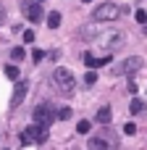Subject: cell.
Masks as SVG:
<instances>
[{"mask_svg":"<svg viewBox=\"0 0 147 150\" xmlns=\"http://www.w3.org/2000/svg\"><path fill=\"white\" fill-rule=\"evenodd\" d=\"M82 3H92V0H82Z\"/></svg>","mask_w":147,"mask_h":150,"instance_id":"24","label":"cell"},{"mask_svg":"<svg viewBox=\"0 0 147 150\" xmlns=\"http://www.w3.org/2000/svg\"><path fill=\"white\" fill-rule=\"evenodd\" d=\"M95 119H97V121H100V124H108V121H110V119H113V111H110V108H108V105H103V108H100V111H97V116H95Z\"/></svg>","mask_w":147,"mask_h":150,"instance_id":"11","label":"cell"},{"mask_svg":"<svg viewBox=\"0 0 147 150\" xmlns=\"http://www.w3.org/2000/svg\"><path fill=\"white\" fill-rule=\"evenodd\" d=\"M24 16H26L29 21L39 24V21H42V16H45V11H42V8H39V3L34 0V3H26V8H24Z\"/></svg>","mask_w":147,"mask_h":150,"instance_id":"8","label":"cell"},{"mask_svg":"<svg viewBox=\"0 0 147 150\" xmlns=\"http://www.w3.org/2000/svg\"><path fill=\"white\" fill-rule=\"evenodd\" d=\"M55 119V113H53V108L47 105V103H39V105H34V124H39V127H50V121Z\"/></svg>","mask_w":147,"mask_h":150,"instance_id":"5","label":"cell"},{"mask_svg":"<svg viewBox=\"0 0 147 150\" xmlns=\"http://www.w3.org/2000/svg\"><path fill=\"white\" fill-rule=\"evenodd\" d=\"M37 3H42V0H37Z\"/></svg>","mask_w":147,"mask_h":150,"instance_id":"25","label":"cell"},{"mask_svg":"<svg viewBox=\"0 0 147 150\" xmlns=\"http://www.w3.org/2000/svg\"><path fill=\"white\" fill-rule=\"evenodd\" d=\"M124 132H126V134H137V127H134V124H132V121H129V124H126V127H124Z\"/></svg>","mask_w":147,"mask_h":150,"instance_id":"21","label":"cell"},{"mask_svg":"<svg viewBox=\"0 0 147 150\" xmlns=\"http://www.w3.org/2000/svg\"><path fill=\"white\" fill-rule=\"evenodd\" d=\"M134 16H137V21H139V24H147V11H137Z\"/></svg>","mask_w":147,"mask_h":150,"instance_id":"18","label":"cell"},{"mask_svg":"<svg viewBox=\"0 0 147 150\" xmlns=\"http://www.w3.org/2000/svg\"><path fill=\"white\" fill-rule=\"evenodd\" d=\"M82 37H84V40H95V42H100V45H103V47H108V50H113L116 45H121V42H124V34H121V32H108V34H103V32H100V34H97V32H92V29H84V32H82Z\"/></svg>","mask_w":147,"mask_h":150,"instance_id":"2","label":"cell"},{"mask_svg":"<svg viewBox=\"0 0 147 150\" xmlns=\"http://www.w3.org/2000/svg\"><path fill=\"white\" fill-rule=\"evenodd\" d=\"M32 58H34V63H37V61H42V58H45V53H42V50H34V53H32Z\"/></svg>","mask_w":147,"mask_h":150,"instance_id":"22","label":"cell"},{"mask_svg":"<svg viewBox=\"0 0 147 150\" xmlns=\"http://www.w3.org/2000/svg\"><path fill=\"white\" fill-rule=\"evenodd\" d=\"M71 113H74L71 108H60V111H58V119H60V121H66V119H71Z\"/></svg>","mask_w":147,"mask_h":150,"instance_id":"16","label":"cell"},{"mask_svg":"<svg viewBox=\"0 0 147 150\" xmlns=\"http://www.w3.org/2000/svg\"><path fill=\"white\" fill-rule=\"evenodd\" d=\"M121 13H124V8H118V5H113V3H103L100 8L92 11V18H95V21H116Z\"/></svg>","mask_w":147,"mask_h":150,"instance_id":"4","label":"cell"},{"mask_svg":"<svg viewBox=\"0 0 147 150\" xmlns=\"http://www.w3.org/2000/svg\"><path fill=\"white\" fill-rule=\"evenodd\" d=\"M53 84L58 87L60 95H74V90H76V79H74V74H71L68 69H63V66H58V69L53 71Z\"/></svg>","mask_w":147,"mask_h":150,"instance_id":"1","label":"cell"},{"mask_svg":"<svg viewBox=\"0 0 147 150\" xmlns=\"http://www.w3.org/2000/svg\"><path fill=\"white\" fill-rule=\"evenodd\" d=\"M89 150H116L118 148V140L113 132H100V134H92L89 142H87Z\"/></svg>","mask_w":147,"mask_h":150,"instance_id":"3","label":"cell"},{"mask_svg":"<svg viewBox=\"0 0 147 150\" xmlns=\"http://www.w3.org/2000/svg\"><path fill=\"white\" fill-rule=\"evenodd\" d=\"M11 58H13L16 63H18V61H24V47H13V50H11Z\"/></svg>","mask_w":147,"mask_h":150,"instance_id":"15","label":"cell"},{"mask_svg":"<svg viewBox=\"0 0 147 150\" xmlns=\"http://www.w3.org/2000/svg\"><path fill=\"white\" fill-rule=\"evenodd\" d=\"M84 63H87L89 69H100V66H108V63H110V55H103V58H95L92 53H87V55H84Z\"/></svg>","mask_w":147,"mask_h":150,"instance_id":"9","label":"cell"},{"mask_svg":"<svg viewBox=\"0 0 147 150\" xmlns=\"http://www.w3.org/2000/svg\"><path fill=\"white\" fill-rule=\"evenodd\" d=\"M24 42H34V32H32V29L24 32Z\"/></svg>","mask_w":147,"mask_h":150,"instance_id":"19","label":"cell"},{"mask_svg":"<svg viewBox=\"0 0 147 150\" xmlns=\"http://www.w3.org/2000/svg\"><path fill=\"white\" fill-rule=\"evenodd\" d=\"M45 140H47V129H45V127L32 124V127L24 129V142H37V145H42Z\"/></svg>","mask_w":147,"mask_h":150,"instance_id":"6","label":"cell"},{"mask_svg":"<svg viewBox=\"0 0 147 150\" xmlns=\"http://www.w3.org/2000/svg\"><path fill=\"white\" fill-rule=\"evenodd\" d=\"M24 95H26V82H18L16 84V95H13V105H21L24 103Z\"/></svg>","mask_w":147,"mask_h":150,"instance_id":"10","label":"cell"},{"mask_svg":"<svg viewBox=\"0 0 147 150\" xmlns=\"http://www.w3.org/2000/svg\"><path fill=\"white\" fill-rule=\"evenodd\" d=\"M18 74H21V71H18V66H13V63H11V66H5V76H8V79H18Z\"/></svg>","mask_w":147,"mask_h":150,"instance_id":"14","label":"cell"},{"mask_svg":"<svg viewBox=\"0 0 147 150\" xmlns=\"http://www.w3.org/2000/svg\"><path fill=\"white\" fill-rule=\"evenodd\" d=\"M3 21H5V8L0 5V24H3Z\"/></svg>","mask_w":147,"mask_h":150,"instance_id":"23","label":"cell"},{"mask_svg":"<svg viewBox=\"0 0 147 150\" xmlns=\"http://www.w3.org/2000/svg\"><path fill=\"white\" fill-rule=\"evenodd\" d=\"M84 82H87V84H95V82H97V74H95V71H87V74H84Z\"/></svg>","mask_w":147,"mask_h":150,"instance_id":"17","label":"cell"},{"mask_svg":"<svg viewBox=\"0 0 147 150\" xmlns=\"http://www.w3.org/2000/svg\"><path fill=\"white\" fill-rule=\"evenodd\" d=\"M139 69H142V58H139V55H132V58H126V61H121V63L116 66V74L132 76V74L139 71Z\"/></svg>","mask_w":147,"mask_h":150,"instance_id":"7","label":"cell"},{"mask_svg":"<svg viewBox=\"0 0 147 150\" xmlns=\"http://www.w3.org/2000/svg\"><path fill=\"white\" fill-rule=\"evenodd\" d=\"M79 132L87 134V132H89V121H79Z\"/></svg>","mask_w":147,"mask_h":150,"instance_id":"20","label":"cell"},{"mask_svg":"<svg viewBox=\"0 0 147 150\" xmlns=\"http://www.w3.org/2000/svg\"><path fill=\"white\" fill-rule=\"evenodd\" d=\"M145 100H139V98H134V100H132V105H129V111H132V113H134V116H142V113H145Z\"/></svg>","mask_w":147,"mask_h":150,"instance_id":"12","label":"cell"},{"mask_svg":"<svg viewBox=\"0 0 147 150\" xmlns=\"http://www.w3.org/2000/svg\"><path fill=\"white\" fill-rule=\"evenodd\" d=\"M58 26H60V13L53 11V13L47 16V29H58Z\"/></svg>","mask_w":147,"mask_h":150,"instance_id":"13","label":"cell"}]
</instances>
